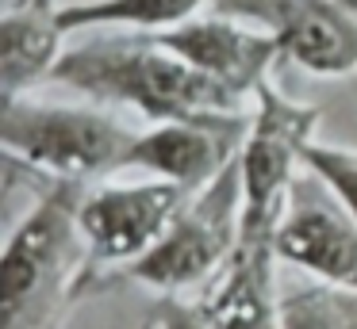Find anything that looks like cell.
<instances>
[{
    "instance_id": "15",
    "label": "cell",
    "mask_w": 357,
    "mask_h": 329,
    "mask_svg": "<svg viewBox=\"0 0 357 329\" xmlns=\"http://www.w3.org/2000/svg\"><path fill=\"white\" fill-rule=\"evenodd\" d=\"M303 172L323 180L342 199V207L357 218V150L354 145H334L319 138L307 150V157H303Z\"/></svg>"
},
{
    "instance_id": "5",
    "label": "cell",
    "mask_w": 357,
    "mask_h": 329,
    "mask_svg": "<svg viewBox=\"0 0 357 329\" xmlns=\"http://www.w3.org/2000/svg\"><path fill=\"white\" fill-rule=\"evenodd\" d=\"M319 142V107L284 96L277 84H265L250 111V134L242 142V237L273 241L284 203L303 176V157Z\"/></svg>"
},
{
    "instance_id": "17",
    "label": "cell",
    "mask_w": 357,
    "mask_h": 329,
    "mask_svg": "<svg viewBox=\"0 0 357 329\" xmlns=\"http://www.w3.org/2000/svg\"><path fill=\"white\" fill-rule=\"evenodd\" d=\"M334 4H338V8H346V12L357 19V0H334Z\"/></svg>"
},
{
    "instance_id": "13",
    "label": "cell",
    "mask_w": 357,
    "mask_h": 329,
    "mask_svg": "<svg viewBox=\"0 0 357 329\" xmlns=\"http://www.w3.org/2000/svg\"><path fill=\"white\" fill-rule=\"evenodd\" d=\"M215 0H81L58 4V23L66 35H93V31H173L196 19Z\"/></svg>"
},
{
    "instance_id": "14",
    "label": "cell",
    "mask_w": 357,
    "mask_h": 329,
    "mask_svg": "<svg viewBox=\"0 0 357 329\" xmlns=\"http://www.w3.org/2000/svg\"><path fill=\"white\" fill-rule=\"evenodd\" d=\"M280 329H357V291L315 280L280 291Z\"/></svg>"
},
{
    "instance_id": "3",
    "label": "cell",
    "mask_w": 357,
    "mask_h": 329,
    "mask_svg": "<svg viewBox=\"0 0 357 329\" xmlns=\"http://www.w3.org/2000/svg\"><path fill=\"white\" fill-rule=\"evenodd\" d=\"M139 130H131L108 107L54 104V99H4L0 104V145L8 165L43 176V184H104L131 168Z\"/></svg>"
},
{
    "instance_id": "9",
    "label": "cell",
    "mask_w": 357,
    "mask_h": 329,
    "mask_svg": "<svg viewBox=\"0 0 357 329\" xmlns=\"http://www.w3.org/2000/svg\"><path fill=\"white\" fill-rule=\"evenodd\" d=\"M158 38L177 58H185L204 77L231 88L246 104H254L257 92L273 81V69L284 61L280 46L261 27H254L246 19H234L227 12L196 15V19L181 23L173 31H158Z\"/></svg>"
},
{
    "instance_id": "7",
    "label": "cell",
    "mask_w": 357,
    "mask_h": 329,
    "mask_svg": "<svg viewBox=\"0 0 357 329\" xmlns=\"http://www.w3.org/2000/svg\"><path fill=\"white\" fill-rule=\"evenodd\" d=\"M273 249L280 264L300 268L315 283L357 291V218L311 172L296 180L273 234Z\"/></svg>"
},
{
    "instance_id": "10",
    "label": "cell",
    "mask_w": 357,
    "mask_h": 329,
    "mask_svg": "<svg viewBox=\"0 0 357 329\" xmlns=\"http://www.w3.org/2000/svg\"><path fill=\"white\" fill-rule=\"evenodd\" d=\"M250 111L192 122H154L135 138L131 168L146 172L150 180L177 184L192 195V191L208 188L227 165L238 161L242 142L250 134Z\"/></svg>"
},
{
    "instance_id": "11",
    "label": "cell",
    "mask_w": 357,
    "mask_h": 329,
    "mask_svg": "<svg viewBox=\"0 0 357 329\" xmlns=\"http://www.w3.org/2000/svg\"><path fill=\"white\" fill-rule=\"evenodd\" d=\"M66 31L58 23V8L12 4L0 15V104L31 96L43 81H50L62 61Z\"/></svg>"
},
{
    "instance_id": "8",
    "label": "cell",
    "mask_w": 357,
    "mask_h": 329,
    "mask_svg": "<svg viewBox=\"0 0 357 329\" xmlns=\"http://www.w3.org/2000/svg\"><path fill=\"white\" fill-rule=\"evenodd\" d=\"M211 12L261 27L311 77L357 73V19L334 0H215Z\"/></svg>"
},
{
    "instance_id": "6",
    "label": "cell",
    "mask_w": 357,
    "mask_h": 329,
    "mask_svg": "<svg viewBox=\"0 0 357 329\" xmlns=\"http://www.w3.org/2000/svg\"><path fill=\"white\" fill-rule=\"evenodd\" d=\"M188 191L165 180H104L85 188L77 203V230L89 252V291H100L116 272L146 257L173 226Z\"/></svg>"
},
{
    "instance_id": "16",
    "label": "cell",
    "mask_w": 357,
    "mask_h": 329,
    "mask_svg": "<svg viewBox=\"0 0 357 329\" xmlns=\"http://www.w3.org/2000/svg\"><path fill=\"white\" fill-rule=\"evenodd\" d=\"M150 326L154 329H215V321H211L204 298L192 303V298H185V295H158Z\"/></svg>"
},
{
    "instance_id": "4",
    "label": "cell",
    "mask_w": 357,
    "mask_h": 329,
    "mask_svg": "<svg viewBox=\"0 0 357 329\" xmlns=\"http://www.w3.org/2000/svg\"><path fill=\"white\" fill-rule=\"evenodd\" d=\"M242 211H246V195H242V168L234 161L208 188L188 195L173 226L146 257L116 272L104 287L139 283L158 295H185L192 287H204L208 280H219L242 245Z\"/></svg>"
},
{
    "instance_id": "2",
    "label": "cell",
    "mask_w": 357,
    "mask_h": 329,
    "mask_svg": "<svg viewBox=\"0 0 357 329\" xmlns=\"http://www.w3.org/2000/svg\"><path fill=\"white\" fill-rule=\"evenodd\" d=\"M85 184H43L0 252V329H66L89 295V252L77 230Z\"/></svg>"
},
{
    "instance_id": "12",
    "label": "cell",
    "mask_w": 357,
    "mask_h": 329,
    "mask_svg": "<svg viewBox=\"0 0 357 329\" xmlns=\"http://www.w3.org/2000/svg\"><path fill=\"white\" fill-rule=\"evenodd\" d=\"M277 264L273 241L242 237L234 260L215 280V291L204 298L215 329H280Z\"/></svg>"
},
{
    "instance_id": "1",
    "label": "cell",
    "mask_w": 357,
    "mask_h": 329,
    "mask_svg": "<svg viewBox=\"0 0 357 329\" xmlns=\"http://www.w3.org/2000/svg\"><path fill=\"white\" fill-rule=\"evenodd\" d=\"M50 81L100 107H131L150 127L246 115L254 107L146 31H93L89 42L62 54Z\"/></svg>"
},
{
    "instance_id": "18",
    "label": "cell",
    "mask_w": 357,
    "mask_h": 329,
    "mask_svg": "<svg viewBox=\"0 0 357 329\" xmlns=\"http://www.w3.org/2000/svg\"><path fill=\"white\" fill-rule=\"evenodd\" d=\"M20 4H39V8H58V0H20Z\"/></svg>"
}]
</instances>
